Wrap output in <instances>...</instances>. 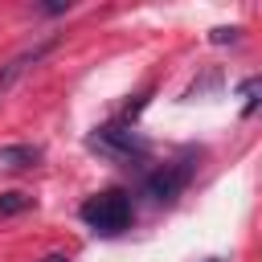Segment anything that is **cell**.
Listing matches in <instances>:
<instances>
[{"instance_id": "cell-7", "label": "cell", "mask_w": 262, "mask_h": 262, "mask_svg": "<svg viewBox=\"0 0 262 262\" xmlns=\"http://www.w3.org/2000/svg\"><path fill=\"white\" fill-rule=\"evenodd\" d=\"M258 86H262L258 78H246V82H242V98H246L242 115H246V119H250V115H254V106H258Z\"/></svg>"}, {"instance_id": "cell-2", "label": "cell", "mask_w": 262, "mask_h": 262, "mask_svg": "<svg viewBox=\"0 0 262 262\" xmlns=\"http://www.w3.org/2000/svg\"><path fill=\"white\" fill-rule=\"evenodd\" d=\"M86 147L90 151H98L102 160H115V164H139L151 147H147V139L139 135V131H131L127 123H102V127H94L90 135H86Z\"/></svg>"}, {"instance_id": "cell-11", "label": "cell", "mask_w": 262, "mask_h": 262, "mask_svg": "<svg viewBox=\"0 0 262 262\" xmlns=\"http://www.w3.org/2000/svg\"><path fill=\"white\" fill-rule=\"evenodd\" d=\"M205 262H221V258H205Z\"/></svg>"}, {"instance_id": "cell-10", "label": "cell", "mask_w": 262, "mask_h": 262, "mask_svg": "<svg viewBox=\"0 0 262 262\" xmlns=\"http://www.w3.org/2000/svg\"><path fill=\"white\" fill-rule=\"evenodd\" d=\"M41 262H70L66 254H49V258H41Z\"/></svg>"}, {"instance_id": "cell-6", "label": "cell", "mask_w": 262, "mask_h": 262, "mask_svg": "<svg viewBox=\"0 0 262 262\" xmlns=\"http://www.w3.org/2000/svg\"><path fill=\"white\" fill-rule=\"evenodd\" d=\"M25 209H33V196H25V192H0V217H16Z\"/></svg>"}, {"instance_id": "cell-1", "label": "cell", "mask_w": 262, "mask_h": 262, "mask_svg": "<svg viewBox=\"0 0 262 262\" xmlns=\"http://www.w3.org/2000/svg\"><path fill=\"white\" fill-rule=\"evenodd\" d=\"M78 217H82L94 233L115 237V233H123V229L131 225L135 205H131V192H127V188H102V192H94V196L82 201Z\"/></svg>"}, {"instance_id": "cell-8", "label": "cell", "mask_w": 262, "mask_h": 262, "mask_svg": "<svg viewBox=\"0 0 262 262\" xmlns=\"http://www.w3.org/2000/svg\"><path fill=\"white\" fill-rule=\"evenodd\" d=\"M237 37H242V29H237V25H229V29L221 25V29H213V33H209V41H213V45H225V41H237Z\"/></svg>"}, {"instance_id": "cell-9", "label": "cell", "mask_w": 262, "mask_h": 262, "mask_svg": "<svg viewBox=\"0 0 262 262\" xmlns=\"http://www.w3.org/2000/svg\"><path fill=\"white\" fill-rule=\"evenodd\" d=\"M41 12H49V16H57V12H70V0L61 4V0H53V4H41Z\"/></svg>"}, {"instance_id": "cell-4", "label": "cell", "mask_w": 262, "mask_h": 262, "mask_svg": "<svg viewBox=\"0 0 262 262\" xmlns=\"http://www.w3.org/2000/svg\"><path fill=\"white\" fill-rule=\"evenodd\" d=\"M53 45H57V41L49 37V41H41V45H33V49L16 53L12 61H4V66H0V98H4V94L12 90V82H16V78H20V74H25L29 66H37V61H41V57H45V53H49Z\"/></svg>"}, {"instance_id": "cell-5", "label": "cell", "mask_w": 262, "mask_h": 262, "mask_svg": "<svg viewBox=\"0 0 262 262\" xmlns=\"http://www.w3.org/2000/svg\"><path fill=\"white\" fill-rule=\"evenodd\" d=\"M41 160V147H33V143H8V147H0V164L4 168H33Z\"/></svg>"}, {"instance_id": "cell-3", "label": "cell", "mask_w": 262, "mask_h": 262, "mask_svg": "<svg viewBox=\"0 0 262 262\" xmlns=\"http://www.w3.org/2000/svg\"><path fill=\"white\" fill-rule=\"evenodd\" d=\"M192 176H196L192 156H180V160H168V164H160L156 172H147V176H143V192H147L156 205H172V201L188 188Z\"/></svg>"}]
</instances>
